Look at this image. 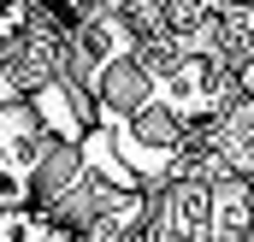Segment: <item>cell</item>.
<instances>
[{
    "mask_svg": "<svg viewBox=\"0 0 254 242\" xmlns=\"http://www.w3.org/2000/svg\"><path fill=\"white\" fill-rule=\"evenodd\" d=\"M48 148V124L30 101L0 107V207H30V172Z\"/></svg>",
    "mask_w": 254,
    "mask_h": 242,
    "instance_id": "6da1fadb",
    "label": "cell"
},
{
    "mask_svg": "<svg viewBox=\"0 0 254 242\" xmlns=\"http://www.w3.org/2000/svg\"><path fill=\"white\" fill-rule=\"evenodd\" d=\"M30 107H36V119L48 124V136H60V142H83V136H89V119H95V101H89L65 71L30 89Z\"/></svg>",
    "mask_w": 254,
    "mask_h": 242,
    "instance_id": "7a4b0ae2",
    "label": "cell"
},
{
    "mask_svg": "<svg viewBox=\"0 0 254 242\" xmlns=\"http://www.w3.org/2000/svg\"><path fill=\"white\" fill-rule=\"evenodd\" d=\"M231 12H237V24L249 30V48H243V54H254V6H231Z\"/></svg>",
    "mask_w": 254,
    "mask_h": 242,
    "instance_id": "3957f363",
    "label": "cell"
}]
</instances>
